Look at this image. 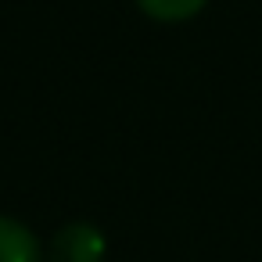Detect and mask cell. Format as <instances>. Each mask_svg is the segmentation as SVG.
Segmentation results:
<instances>
[{"mask_svg":"<svg viewBox=\"0 0 262 262\" xmlns=\"http://www.w3.org/2000/svg\"><path fill=\"white\" fill-rule=\"evenodd\" d=\"M0 262H43V244L22 219L0 215Z\"/></svg>","mask_w":262,"mask_h":262,"instance_id":"2","label":"cell"},{"mask_svg":"<svg viewBox=\"0 0 262 262\" xmlns=\"http://www.w3.org/2000/svg\"><path fill=\"white\" fill-rule=\"evenodd\" d=\"M137 8H140L151 22L180 26V22H190L194 15H201V11L208 8V0H137Z\"/></svg>","mask_w":262,"mask_h":262,"instance_id":"3","label":"cell"},{"mask_svg":"<svg viewBox=\"0 0 262 262\" xmlns=\"http://www.w3.org/2000/svg\"><path fill=\"white\" fill-rule=\"evenodd\" d=\"M104 255H108L104 233H101L94 223L76 219V223H65V226L51 237L47 262H104Z\"/></svg>","mask_w":262,"mask_h":262,"instance_id":"1","label":"cell"}]
</instances>
